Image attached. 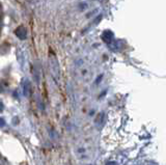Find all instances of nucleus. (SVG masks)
<instances>
[{
  "instance_id": "obj_6",
  "label": "nucleus",
  "mask_w": 166,
  "mask_h": 165,
  "mask_svg": "<svg viewBox=\"0 0 166 165\" xmlns=\"http://www.w3.org/2000/svg\"><path fill=\"white\" fill-rule=\"evenodd\" d=\"M2 109H3V106H2V104H1V103H0V111H1V110H2Z\"/></svg>"
},
{
  "instance_id": "obj_1",
  "label": "nucleus",
  "mask_w": 166,
  "mask_h": 165,
  "mask_svg": "<svg viewBox=\"0 0 166 165\" xmlns=\"http://www.w3.org/2000/svg\"><path fill=\"white\" fill-rule=\"evenodd\" d=\"M16 35H18V36H19V38H21V40H25V38H26V35H27V32H26L25 28L20 27V28L17 29Z\"/></svg>"
},
{
  "instance_id": "obj_7",
  "label": "nucleus",
  "mask_w": 166,
  "mask_h": 165,
  "mask_svg": "<svg viewBox=\"0 0 166 165\" xmlns=\"http://www.w3.org/2000/svg\"><path fill=\"white\" fill-rule=\"evenodd\" d=\"M0 159H1V155H0Z\"/></svg>"
},
{
  "instance_id": "obj_4",
  "label": "nucleus",
  "mask_w": 166,
  "mask_h": 165,
  "mask_svg": "<svg viewBox=\"0 0 166 165\" xmlns=\"http://www.w3.org/2000/svg\"><path fill=\"white\" fill-rule=\"evenodd\" d=\"M5 126V122H4L3 118H0V127H4Z\"/></svg>"
},
{
  "instance_id": "obj_2",
  "label": "nucleus",
  "mask_w": 166,
  "mask_h": 165,
  "mask_svg": "<svg viewBox=\"0 0 166 165\" xmlns=\"http://www.w3.org/2000/svg\"><path fill=\"white\" fill-rule=\"evenodd\" d=\"M104 118H105V114L104 113H100L99 115H98L97 120H96V125L98 127H102V125L104 124Z\"/></svg>"
},
{
  "instance_id": "obj_5",
  "label": "nucleus",
  "mask_w": 166,
  "mask_h": 165,
  "mask_svg": "<svg viewBox=\"0 0 166 165\" xmlns=\"http://www.w3.org/2000/svg\"><path fill=\"white\" fill-rule=\"evenodd\" d=\"M107 165H118V163L116 162H110V163H108Z\"/></svg>"
},
{
  "instance_id": "obj_3",
  "label": "nucleus",
  "mask_w": 166,
  "mask_h": 165,
  "mask_svg": "<svg viewBox=\"0 0 166 165\" xmlns=\"http://www.w3.org/2000/svg\"><path fill=\"white\" fill-rule=\"evenodd\" d=\"M29 91H30V84H29L28 81H26L25 88H24V94H25V96H29Z\"/></svg>"
}]
</instances>
